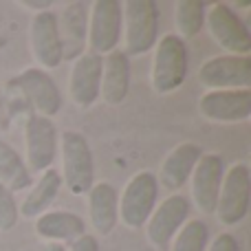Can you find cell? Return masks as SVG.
Listing matches in <instances>:
<instances>
[{"label": "cell", "mask_w": 251, "mask_h": 251, "mask_svg": "<svg viewBox=\"0 0 251 251\" xmlns=\"http://www.w3.org/2000/svg\"><path fill=\"white\" fill-rule=\"evenodd\" d=\"M205 22L212 33L214 42L225 49L227 55H249L251 53V35L247 25L238 18V13L225 2H216L205 11Z\"/></svg>", "instance_id": "obj_9"}, {"label": "cell", "mask_w": 251, "mask_h": 251, "mask_svg": "<svg viewBox=\"0 0 251 251\" xmlns=\"http://www.w3.org/2000/svg\"><path fill=\"white\" fill-rule=\"evenodd\" d=\"M35 234L49 243H73L86 234V223L79 214L73 212H44L35 218Z\"/></svg>", "instance_id": "obj_20"}, {"label": "cell", "mask_w": 251, "mask_h": 251, "mask_svg": "<svg viewBox=\"0 0 251 251\" xmlns=\"http://www.w3.org/2000/svg\"><path fill=\"white\" fill-rule=\"evenodd\" d=\"M190 199L183 194H170L161 205L152 209L150 218L146 223V234L148 240L154 245L156 249H165L172 238L178 234L183 225H185L187 216H190Z\"/></svg>", "instance_id": "obj_11"}, {"label": "cell", "mask_w": 251, "mask_h": 251, "mask_svg": "<svg viewBox=\"0 0 251 251\" xmlns=\"http://www.w3.org/2000/svg\"><path fill=\"white\" fill-rule=\"evenodd\" d=\"M9 91H16L25 97L26 104L35 110V115L51 119L62 110V93L57 88L55 79L42 69H25L9 82Z\"/></svg>", "instance_id": "obj_5"}, {"label": "cell", "mask_w": 251, "mask_h": 251, "mask_svg": "<svg viewBox=\"0 0 251 251\" xmlns=\"http://www.w3.org/2000/svg\"><path fill=\"white\" fill-rule=\"evenodd\" d=\"M223 174H225V163H223L221 154H216V152L201 154L190 181H192L194 205L203 214L216 212V201H218V192H221Z\"/></svg>", "instance_id": "obj_15"}, {"label": "cell", "mask_w": 251, "mask_h": 251, "mask_svg": "<svg viewBox=\"0 0 251 251\" xmlns=\"http://www.w3.org/2000/svg\"><path fill=\"white\" fill-rule=\"evenodd\" d=\"M62 154V185L69 187L73 196H84L95 183V156L88 139L82 132L64 130L60 132Z\"/></svg>", "instance_id": "obj_1"}, {"label": "cell", "mask_w": 251, "mask_h": 251, "mask_svg": "<svg viewBox=\"0 0 251 251\" xmlns=\"http://www.w3.org/2000/svg\"><path fill=\"white\" fill-rule=\"evenodd\" d=\"M199 82L209 91H240L251 88V57L249 55H216L199 69Z\"/></svg>", "instance_id": "obj_10"}, {"label": "cell", "mask_w": 251, "mask_h": 251, "mask_svg": "<svg viewBox=\"0 0 251 251\" xmlns=\"http://www.w3.org/2000/svg\"><path fill=\"white\" fill-rule=\"evenodd\" d=\"M126 22V57H139L152 51L159 40V7L154 0L122 2Z\"/></svg>", "instance_id": "obj_3"}, {"label": "cell", "mask_w": 251, "mask_h": 251, "mask_svg": "<svg viewBox=\"0 0 251 251\" xmlns=\"http://www.w3.org/2000/svg\"><path fill=\"white\" fill-rule=\"evenodd\" d=\"M201 154H203V150H201L196 143H190V141L178 143L163 159V165H161V172H159L156 181L163 183L165 190L176 194V190H181V187L190 181Z\"/></svg>", "instance_id": "obj_18"}, {"label": "cell", "mask_w": 251, "mask_h": 251, "mask_svg": "<svg viewBox=\"0 0 251 251\" xmlns=\"http://www.w3.org/2000/svg\"><path fill=\"white\" fill-rule=\"evenodd\" d=\"M0 183L9 192H20L25 187H31V172L25 159L4 139H0Z\"/></svg>", "instance_id": "obj_22"}, {"label": "cell", "mask_w": 251, "mask_h": 251, "mask_svg": "<svg viewBox=\"0 0 251 251\" xmlns=\"http://www.w3.org/2000/svg\"><path fill=\"white\" fill-rule=\"evenodd\" d=\"M31 53L33 60L38 62V69H57L64 62L62 55V42L60 31H57V13L55 11H42L31 18Z\"/></svg>", "instance_id": "obj_12"}, {"label": "cell", "mask_w": 251, "mask_h": 251, "mask_svg": "<svg viewBox=\"0 0 251 251\" xmlns=\"http://www.w3.org/2000/svg\"><path fill=\"white\" fill-rule=\"evenodd\" d=\"M207 251H240V245L236 240L234 234H227V231H221L216 234V238L212 240Z\"/></svg>", "instance_id": "obj_26"}, {"label": "cell", "mask_w": 251, "mask_h": 251, "mask_svg": "<svg viewBox=\"0 0 251 251\" xmlns=\"http://www.w3.org/2000/svg\"><path fill=\"white\" fill-rule=\"evenodd\" d=\"M124 29V13L119 0H95L88 11V40L91 53L108 55L117 49Z\"/></svg>", "instance_id": "obj_8"}, {"label": "cell", "mask_w": 251, "mask_h": 251, "mask_svg": "<svg viewBox=\"0 0 251 251\" xmlns=\"http://www.w3.org/2000/svg\"><path fill=\"white\" fill-rule=\"evenodd\" d=\"M22 7H26V9H35V13H42V11H51V7H53V2L51 0H22Z\"/></svg>", "instance_id": "obj_28"}, {"label": "cell", "mask_w": 251, "mask_h": 251, "mask_svg": "<svg viewBox=\"0 0 251 251\" xmlns=\"http://www.w3.org/2000/svg\"><path fill=\"white\" fill-rule=\"evenodd\" d=\"M62 187V176L57 170H47L40 174V178L31 185L26 199L22 201V205H18V212L22 218H38L40 214H44L53 203H55L57 194Z\"/></svg>", "instance_id": "obj_21"}, {"label": "cell", "mask_w": 251, "mask_h": 251, "mask_svg": "<svg viewBox=\"0 0 251 251\" xmlns=\"http://www.w3.org/2000/svg\"><path fill=\"white\" fill-rule=\"evenodd\" d=\"M251 172L247 163H234L223 174L221 192L216 201V218L223 225H238L249 212Z\"/></svg>", "instance_id": "obj_6"}, {"label": "cell", "mask_w": 251, "mask_h": 251, "mask_svg": "<svg viewBox=\"0 0 251 251\" xmlns=\"http://www.w3.org/2000/svg\"><path fill=\"white\" fill-rule=\"evenodd\" d=\"M187 77V47L176 33H165L154 44L150 82L154 93L170 95L178 91Z\"/></svg>", "instance_id": "obj_2"}, {"label": "cell", "mask_w": 251, "mask_h": 251, "mask_svg": "<svg viewBox=\"0 0 251 251\" xmlns=\"http://www.w3.org/2000/svg\"><path fill=\"white\" fill-rule=\"evenodd\" d=\"M57 126L53 119L31 113L25 124V163L29 172H47L57 156Z\"/></svg>", "instance_id": "obj_7"}, {"label": "cell", "mask_w": 251, "mask_h": 251, "mask_svg": "<svg viewBox=\"0 0 251 251\" xmlns=\"http://www.w3.org/2000/svg\"><path fill=\"white\" fill-rule=\"evenodd\" d=\"M18 221H20V212H18L16 196L0 183V231H11Z\"/></svg>", "instance_id": "obj_25"}, {"label": "cell", "mask_w": 251, "mask_h": 251, "mask_svg": "<svg viewBox=\"0 0 251 251\" xmlns=\"http://www.w3.org/2000/svg\"><path fill=\"white\" fill-rule=\"evenodd\" d=\"M9 122H11V115H9L7 108V100L0 93V130H9Z\"/></svg>", "instance_id": "obj_29"}, {"label": "cell", "mask_w": 251, "mask_h": 251, "mask_svg": "<svg viewBox=\"0 0 251 251\" xmlns=\"http://www.w3.org/2000/svg\"><path fill=\"white\" fill-rule=\"evenodd\" d=\"M159 199V181L150 170L137 172L126 183L122 196H119V221L130 229L146 227L152 209L156 207Z\"/></svg>", "instance_id": "obj_4"}, {"label": "cell", "mask_w": 251, "mask_h": 251, "mask_svg": "<svg viewBox=\"0 0 251 251\" xmlns=\"http://www.w3.org/2000/svg\"><path fill=\"white\" fill-rule=\"evenodd\" d=\"M101 66H104V57L91 51L82 53L77 60H73L69 75V97L75 106L91 108L100 100Z\"/></svg>", "instance_id": "obj_14"}, {"label": "cell", "mask_w": 251, "mask_h": 251, "mask_svg": "<svg viewBox=\"0 0 251 251\" xmlns=\"http://www.w3.org/2000/svg\"><path fill=\"white\" fill-rule=\"evenodd\" d=\"M57 31H60L62 55L64 60H77L86 53L88 40V4L82 0L66 2L62 13L57 16Z\"/></svg>", "instance_id": "obj_16"}, {"label": "cell", "mask_w": 251, "mask_h": 251, "mask_svg": "<svg viewBox=\"0 0 251 251\" xmlns=\"http://www.w3.org/2000/svg\"><path fill=\"white\" fill-rule=\"evenodd\" d=\"M128 91H130V60L126 57L124 51L115 49L113 53L104 55L100 97L108 106H119L126 101Z\"/></svg>", "instance_id": "obj_19"}, {"label": "cell", "mask_w": 251, "mask_h": 251, "mask_svg": "<svg viewBox=\"0 0 251 251\" xmlns=\"http://www.w3.org/2000/svg\"><path fill=\"white\" fill-rule=\"evenodd\" d=\"M209 240V227L205 221H185V225L178 229V234L172 238L170 251H205Z\"/></svg>", "instance_id": "obj_24"}, {"label": "cell", "mask_w": 251, "mask_h": 251, "mask_svg": "<svg viewBox=\"0 0 251 251\" xmlns=\"http://www.w3.org/2000/svg\"><path fill=\"white\" fill-rule=\"evenodd\" d=\"M88 218L100 236H110L119 223V194L110 183H93L88 190Z\"/></svg>", "instance_id": "obj_17"}, {"label": "cell", "mask_w": 251, "mask_h": 251, "mask_svg": "<svg viewBox=\"0 0 251 251\" xmlns=\"http://www.w3.org/2000/svg\"><path fill=\"white\" fill-rule=\"evenodd\" d=\"M174 22L178 29V38L185 42L201 33L205 25V2L203 0H178L174 4Z\"/></svg>", "instance_id": "obj_23"}, {"label": "cell", "mask_w": 251, "mask_h": 251, "mask_svg": "<svg viewBox=\"0 0 251 251\" xmlns=\"http://www.w3.org/2000/svg\"><path fill=\"white\" fill-rule=\"evenodd\" d=\"M71 251H100V240L93 234H84L71 243Z\"/></svg>", "instance_id": "obj_27"}, {"label": "cell", "mask_w": 251, "mask_h": 251, "mask_svg": "<svg viewBox=\"0 0 251 251\" xmlns=\"http://www.w3.org/2000/svg\"><path fill=\"white\" fill-rule=\"evenodd\" d=\"M205 119L216 124H243L251 115V88L240 91H207L199 100Z\"/></svg>", "instance_id": "obj_13"}]
</instances>
